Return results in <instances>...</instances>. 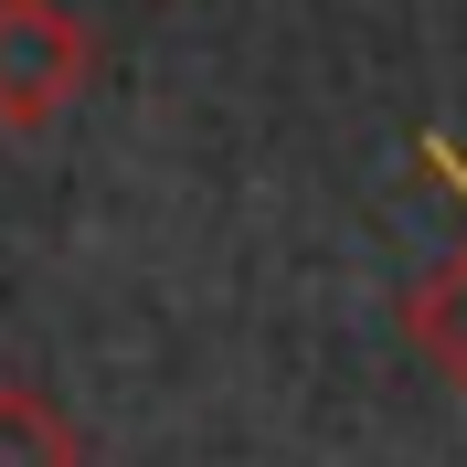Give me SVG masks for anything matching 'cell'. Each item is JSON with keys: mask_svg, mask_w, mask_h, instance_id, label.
I'll return each mask as SVG.
<instances>
[{"mask_svg": "<svg viewBox=\"0 0 467 467\" xmlns=\"http://www.w3.org/2000/svg\"><path fill=\"white\" fill-rule=\"evenodd\" d=\"M86 75H96V43L64 0H0V128L11 139L54 128L86 96Z\"/></svg>", "mask_w": 467, "mask_h": 467, "instance_id": "obj_1", "label": "cell"}, {"mask_svg": "<svg viewBox=\"0 0 467 467\" xmlns=\"http://www.w3.org/2000/svg\"><path fill=\"white\" fill-rule=\"evenodd\" d=\"M425 160H436V171L467 192V160H446V149H425ZM404 329H414V350H425V361H436V372L467 393V234L446 244L436 265H425V276H414V297H404Z\"/></svg>", "mask_w": 467, "mask_h": 467, "instance_id": "obj_2", "label": "cell"}, {"mask_svg": "<svg viewBox=\"0 0 467 467\" xmlns=\"http://www.w3.org/2000/svg\"><path fill=\"white\" fill-rule=\"evenodd\" d=\"M0 467H86V436L64 425L54 393L32 382H0Z\"/></svg>", "mask_w": 467, "mask_h": 467, "instance_id": "obj_3", "label": "cell"}]
</instances>
